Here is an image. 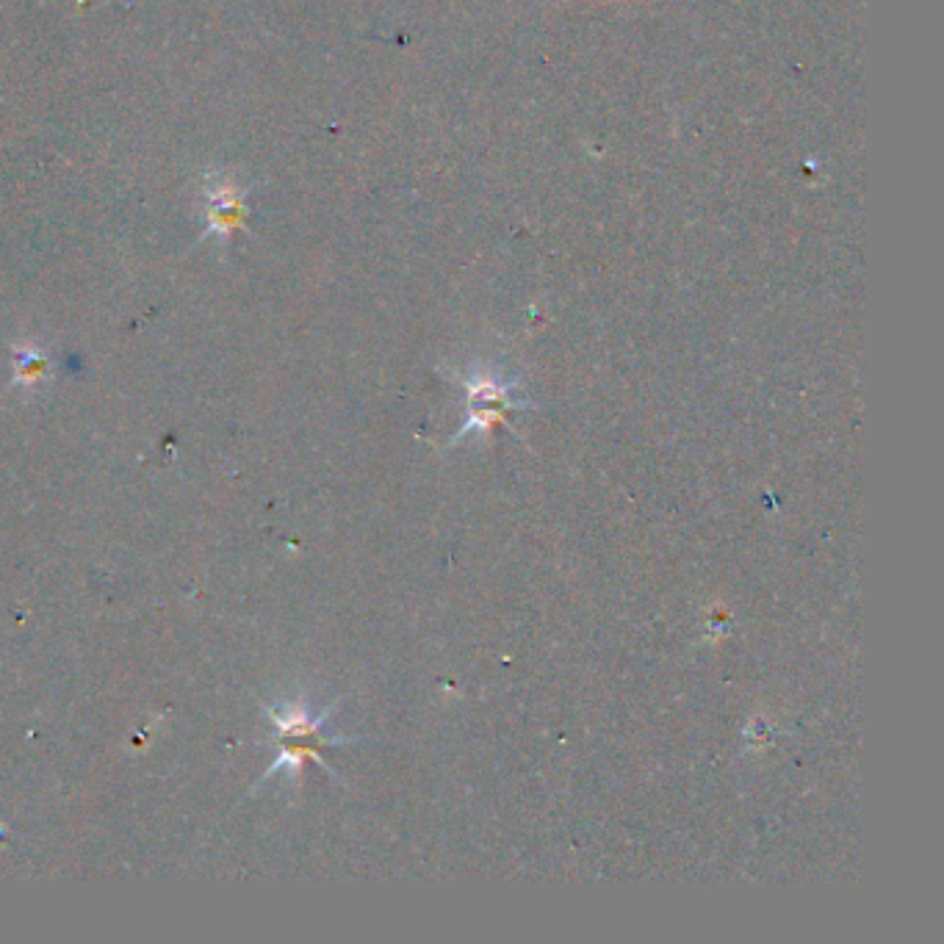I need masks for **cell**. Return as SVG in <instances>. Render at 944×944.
Segmentation results:
<instances>
[{
  "label": "cell",
  "instance_id": "cell-1",
  "mask_svg": "<svg viewBox=\"0 0 944 944\" xmlns=\"http://www.w3.org/2000/svg\"><path fill=\"white\" fill-rule=\"evenodd\" d=\"M335 709H338V704H327L316 712L308 701H297V704L286 706H266V715H269L272 726H275V742L280 745V753L275 756V762L266 767L261 781L277 776V773H286L291 781H297L308 762L327 767L322 756L324 748L358 740V737H344V734H330L327 731Z\"/></svg>",
  "mask_w": 944,
  "mask_h": 944
},
{
  "label": "cell",
  "instance_id": "cell-2",
  "mask_svg": "<svg viewBox=\"0 0 944 944\" xmlns=\"http://www.w3.org/2000/svg\"><path fill=\"white\" fill-rule=\"evenodd\" d=\"M468 388V405H466V421H463V427L455 432V438L449 441V446H457V443H466L468 438H488V432L496 427V424H502L510 432L513 430V424L507 421L510 413L515 410H529L532 402L526 399V396H518V383L510 380V383H499V380H490L485 374H477V377H471L466 383Z\"/></svg>",
  "mask_w": 944,
  "mask_h": 944
},
{
  "label": "cell",
  "instance_id": "cell-3",
  "mask_svg": "<svg viewBox=\"0 0 944 944\" xmlns=\"http://www.w3.org/2000/svg\"><path fill=\"white\" fill-rule=\"evenodd\" d=\"M247 194L230 178L205 183V236H230L247 228Z\"/></svg>",
  "mask_w": 944,
  "mask_h": 944
},
{
  "label": "cell",
  "instance_id": "cell-4",
  "mask_svg": "<svg viewBox=\"0 0 944 944\" xmlns=\"http://www.w3.org/2000/svg\"><path fill=\"white\" fill-rule=\"evenodd\" d=\"M50 360L42 349L36 347H17L14 349V385H39L48 380Z\"/></svg>",
  "mask_w": 944,
  "mask_h": 944
}]
</instances>
